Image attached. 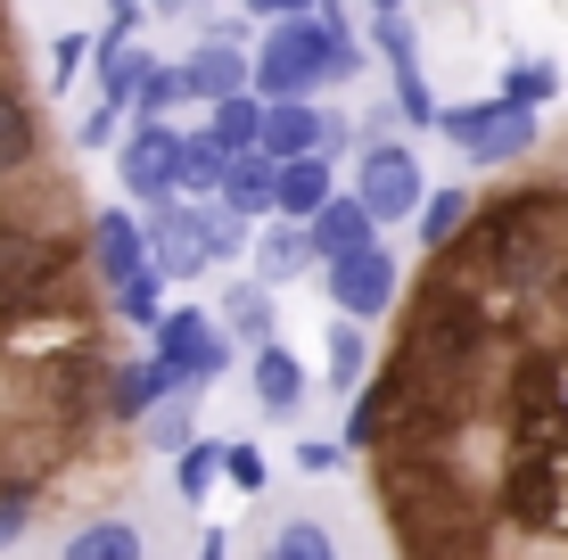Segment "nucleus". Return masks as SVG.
Segmentation results:
<instances>
[{
  "label": "nucleus",
  "mask_w": 568,
  "mask_h": 560,
  "mask_svg": "<svg viewBox=\"0 0 568 560\" xmlns=\"http://www.w3.org/2000/svg\"><path fill=\"white\" fill-rule=\"evenodd\" d=\"M115 173L141 206L182 198V132L173 124H132V141H115Z\"/></svg>",
  "instance_id": "7"
},
{
  "label": "nucleus",
  "mask_w": 568,
  "mask_h": 560,
  "mask_svg": "<svg viewBox=\"0 0 568 560\" xmlns=\"http://www.w3.org/2000/svg\"><path fill=\"white\" fill-rule=\"evenodd\" d=\"M305 264H322V256H313V231L288 223V215H272V223L256 231V281L281 288V281H297Z\"/></svg>",
  "instance_id": "17"
},
{
  "label": "nucleus",
  "mask_w": 568,
  "mask_h": 560,
  "mask_svg": "<svg viewBox=\"0 0 568 560\" xmlns=\"http://www.w3.org/2000/svg\"><path fill=\"white\" fill-rule=\"evenodd\" d=\"M223 470H231V446H214V437H199L190 454H173V487H182V503H206Z\"/></svg>",
  "instance_id": "25"
},
{
  "label": "nucleus",
  "mask_w": 568,
  "mask_h": 560,
  "mask_svg": "<svg viewBox=\"0 0 568 560\" xmlns=\"http://www.w3.org/2000/svg\"><path fill=\"white\" fill-rule=\"evenodd\" d=\"M272 560H281V552H272Z\"/></svg>",
  "instance_id": "41"
},
{
  "label": "nucleus",
  "mask_w": 568,
  "mask_h": 560,
  "mask_svg": "<svg viewBox=\"0 0 568 560\" xmlns=\"http://www.w3.org/2000/svg\"><path fill=\"white\" fill-rule=\"evenodd\" d=\"M437 132L462 149L469 165H511L527 157V149L544 141V124H536V108H511V100H478V108H445L437 115Z\"/></svg>",
  "instance_id": "5"
},
{
  "label": "nucleus",
  "mask_w": 568,
  "mask_h": 560,
  "mask_svg": "<svg viewBox=\"0 0 568 560\" xmlns=\"http://www.w3.org/2000/svg\"><path fill=\"white\" fill-rule=\"evenodd\" d=\"M115 132H124V108H108V100H100V108L83 115V132H74V141H83V149H108Z\"/></svg>",
  "instance_id": "35"
},
{
  "label": "nucleus",
  "mask_w": 568,
  "mask_h": 560,
  "mask_svg": "<svg viewBox=\"0 0 568 560\" xmlns=\"http://www.w3.org/2000/svg\"><path fill=\"white\" fill-rule=\"evenodd\" d=\"M247 9H256V17H272V26H281V17H313V9H322V0H247Z\"/></svg>",
  "instance_id": "37"
},
{
  "label": "nucleus",
  "mask_w": 568,
  "mask_h": 560,
  "mask_svg": "<svg viewBox=\"0 0 568 560\" xmlns=\"http://www.w3.org/2000/svg\"><path fill=\"white\" fill-rule=\"evenodd\" d=\"M355 198H363L379 223L420 215V206H428V182H420L413 149H404V141H371L363 157H355Z\"/></svg>",
  "instance_id": "6"
},
{
  "label": "nucleus",
  "mask_w": 568,
  "mask_h": 560,
  "mask_svg": "<svg viewBox=\"0 0 568 560\" xmlns=\"http://www.w3.org/2000/svg\"><path fill=\"white\" fill-rule=\"evenodd\" d=\"M190 100V83H182V67H165V58H156V67L141 74V100H132V115H141V124H173V108Z\"/></svg>",
  "instance_id": "26"
},
{
  "label": "nucleus",
  "mask_w": 568,
  "mask_h": 560,
  "mask_svg": "<svg viewBox=\"0 0 568 560\" xmlns=\"http://www.w3.org/2000/svg\"><path fill=\"white\" fill-rule=\"evenodd\" d=\"M83 58H91V42H83V33H58V42H50V91H67Z\"/></svg>",
  "instance_id": "32"
},
{
  "label": "nucleus",
  "mask_w": 568,
  "mask_h": 560,
  "mask_svg": "<svg viewBox=\"0 0 568 560\" xmlns=\"http://www.w3.org/2000/svg\"><path fill=\"white\" fill-rule=\"evenodd\" d=\"M264 478H272V470H264V454L240 437V446H231V487H240V495H264Z\"/></svg>",
  "instance_id": "33"
},
{
  "label": "nucleus",
  "mask_w": 568,
  "mask_h": 560,
  "mask_svg": "<svg viewBox=\"0 0 568 560\" xmlns=\"http://www.w3.org/2000/svg\"><path fill=\"white\" fill-rule=\"evenodd\" d=\"M231 157L214 149V132H182V198H223Z\"/></svg>",
  "instance_id": "23"
},
{
  "label": "nucleus",
  "mask_w": 568,
  "mask_h": 560,
  "mask_svg": "<svg viewBox=\"0 0 568 560\" xmlns=\"http://www.w3.org/2000/svg\"><path fill=\"white\" fill-rule=\"evenodd\" d=\"M379 50H387V74H396V108L413 115V124H437V100H428V83H420V50H413V26H404V9L396 17H379Z\"/></svg>",
  "instance_id": "14"
},
{
  "label": "nucleus",
  "mask_w": 568,
  "mask_h": 560,
  "mask_svg": "<svg viewBox=\"0 0 568 560\" xmlns=\"http://www.w3.org/2000/svg\"><path fill=\"white\" fill-rule=\"evenodd\" d=\"M264 157L297 165V157H329V115L313 100H272L264 108Z\"/></svg>",
  "instance_id": "12"
},
{
  "label": "nucleus",
  "mask_w": 568,
  "mask_h": 560,
  "mask_svg": "<svg viewBox=\"0 0 568 560\" xmlns=\"http://www.w3.org/2000/svg\"><path fill=\"white\" fill-rule=\"evenodd\" d=\"M363 50L329 17H281L256 42V100H313L322 83H355Z\"/></svg>",
  "instance_id": "3"
},
{
  "label": "nucleus",
  "mask_w": 568,
  "mask_h": 560,
  "mask_svg": "<svg viewBox=\"0 0 568 560\" xmlns=\"http://www.w3.org/2000/svg\"><path fill=\"white\" fill-rule=\"evenodd\" d=\"M264 108H272V100H256V91H240V100H223V108L206 115L214 149H223V157H256V149H264Z\"/></svg>",
  "instance_id": "20"
},
{
  "label": "nucleus",
  "mask_w": 568,
  "mask_h": 560,
  "mask_svg": "<svg viewBox=\"0 0 568 560\" xmlns=\"http://www.w3.org/2000/svg\"><path fill=\"white\" fill-rule=\"evenodd\" d=\"M560 91V67H544V58H519L511 74H503V91L495 100H511V108H536V100H552Z\"/></svg>",
  "instance_id": "28"
},
{
  "label": "nucleus",
  "mask_w": 568,
  "mask_h": 560,
  "mask_svg": "<svg viewBox=\"0 0 568 560\" xmlns=\"http://www.w3.org/2000/svg\"><path fill=\"white\" fill-rule=\"evenodd\" d=\"M329 198H338V173H329V157H297V165H281V190H272V215H288V223H313Z\"/></svg>",
  "instance_id": "16"
},
{
  "label": "nucleus",
  "mask_w": 568,
  "mask_h": 560,
  "mask_svg": "<svg viewBox=\"0 0 568 560\" xmlns=\"http://www.w3.org/2000/svg\"><path fill=\"white\" fill-rule=\"evenodd\" d=\"M100 206L83 198L50 108L26 83V33L0 0V503L42 519L132 478L115 413L124 346L115 288L91 256Z\"/></svg>",
  "instance_id": "2"
},
{
  "label": "nucleus",
  "mask_w": 568,
  "mask_h": 560,
  "mask_svg": "<svg viewBox=\"0 0 568 560\" xmlns=\"http://www.w3.org/2000/svg\"><path fill=\"white\" fill-rule=\"evenodd\" d=\"M141 552H149V536L132 528V519H115V511L83 519V528L67 536V560H141Z\"/></svg>",
  "instance_id": "19"
},
{
  "label": "nucleus",
  "mask_w": 568,
  "mask_h": 560,
  "mask_svg": "<svg viewBox=\"0 0 568 560\" xmlns=\"http://www.w3.org/2000/svg\"><path fill=\"white\" fill-rule=\"evenodd\" d=\"M297 470H313V478H322V470H338V446H322V437H305V446H297Z\"/></svg>",
  "instance_id": "36"
},
{
  "label": "nucleus",
  "mask_w": 568,
  "mask_h": 560,
  "mask_svg": "<svg viewBox=\"0 0 568 560\" xmlns=\"http://www.w3.org/2000/svg\"><path fill=\"white\" fill-rule=\"evenodd\" d=\"M305 231H313V256H322V264L329 256H355V247H379V215H371L355 190H338V198H329Z\"/></svg>",
  "instance_id": "15"
},
{
  "label": "nucleus",
  "mask_w": 568,
  "mask_h": 560,
  "mask_svg": "<svg viewBox=\"0 0 568 560\" xmlns=\"http://www.w3.org/2000/svg\"><path fill=\"white\" fill-rule=\"evenodd\" d=\"M182 83H190V100L223 108V100H240V91H256V58L231 42V33H206V42L182 58Z\"/></svg>",
  "instance_id": "10"
},
{
  "label": "nucleus",
  "mask_w": 568,
  "mask_h": 560,
  "mask_svg": "<svg viewBox=\"0 0 568 560\" xmlns=\"http://www.w3.org/2000/svg\"><path fill=\"white\" fill-rule=\"evenodd\" d=\"M91 256H100V281L124 297L132 281H149L156 273V256H149V223H132L124 206H100V231H91Z\"/></svg>",
  "instance_id": "11"
},
{
  "label": "nucleus",
  "mask_w": 568,
  "mask_h": 560,
  "mask_svg": "<svg viewBox=\"0 0 568 560\" xmlns=\"http://www.w3.org/2000/svg\"><path fill=\"white\" fill-rule=\"evenodd\" d=\"M149 9H165V17H182V9H199V0H149Z\"/></svg>",
  "instance_id": "39"
},
{
  "label": "nucleus",
  "mask_w": 568,
  "mask_h": 560,
  "mask_svg": "<svg viewBox=\"0 0 568 560\" xmlns=\"http://www.w3.org/2000/svg\"><path fill=\"white\" fill-rule=\"evenodd\" d=\"M322 338H329V388L355 404V396L371 388V379H363V371H371V338H363V322H355V314H338Z\"/></svg>",
  "instance_id": "21"
},
{
  "label": "nucleus",
  "mask_w": 568,
  "mask_h": 560,
  "mask_svg": "<svg viewBox=\"0 0 568 560\" xmlns=\"http://www.w3.org/2000/svg\"><path fill=\"white\" fill-rule=\"evenodd\" d=\"M156 446H165V454H190V446H199V437H190V396H173L165 413H156Z\"/></svg>",
  "instance_id": "31"
},
{
  "label": "nucleus",
  "mask_w": 568,
  "mask_h": 560,
  "mask_svg": "<svg viewBox=\"0 0 568 560\" xmlns=\"http://www.w3.org/2000/svg\"><path fill=\"white\" fill-rule=\"evenodd\" d=\"M272 552H281V560H338V552H329V528H322V519H288Z\"/></svg>",
  "instance_id": "30"
},
{
  "label": "nucleus",
  "mask_w": 568,
  "mask_h": 560,
  "mask_svg": "<svg viewBox=\"0 0 568 560\" xmlns=\"http://www.w3.org/2000/svg\"><path fill=\"white\" fill-rule=\"evenodd\" d=\"M371 9H379V17H396V9H404V0H371Z\"/></svg>",
  "instance_id": "40"
},
{
  "label": "nucleus",
  "mask_w": 568,
  "mask_h": 560,
  "mask_svg": "<svg viewBox=\"0 0 568 560\" xmlns=\"http://www.w3.org/2000/svg\"><path fill=\"white\" fill-rule=\"evenodd\" d=\"M156 371H165V388L173 396H199L223 379V363H231V338H223V322L199 314V305H173L165 322H156Z\"/></svg>",
  "instance_id": "4"
},
{
  "label": "nucleus",
  "mask_w": 568,
  "mask_h": 560,
  "mask_svg": "<svg viewBox=\"0 0 568 560\" xmlns=\"http://www.w3.org/2000/svg\"><path fill=\"white\" fill-rule=\"evenodd\" d=\"M206 247H214V264H240V256H256V231H247V215L206 198Z\"/></svg>",
  "instance_id": "27"
},
{
  "label": "nucleus",
  "mask_w": 568,
  "mask_h": 560,
  "mask_svg": "<svg viewBox=\"0 0 568 560\" xmlns=\"http://www.w3.org/2000/svg\"><path fill=\"white\" fill-rule=\"evenodd\" d=\"M247 388H256L264 420H281V429H297V413H305V363L288 355L281 338H272V346H256V363H247Z\"/></svg>",
  "instance_id": "13"
},
{
  "label": "nucleus",
  "mask_w": 568,
  "mask_h": 560,
  "mask_svg": "<svg viewBox=\"0 0 568 560\" xmlns=\"http://www.w3.org/2000/svg\"><path fill=\"white\" fill-rule=\"evenodd\" d=\"M478 215V198H469V190H428V206H420V256H437L445 240H462V223Z\"/></svg>",
  "instance_id": "24"
},
{
  "label": "nucleus",
  "mask_w": 568,
  "mask_h": 560,
  "mask_svg": "<svg viewBox=\"0 0 568 560\" xmlns=\"http://www.w3.org/2000/svg\"><path fill=\"white\" fill-rule=\"evenodd\" d=\"M149 256H156V273H165V281H199L206 264H214V247H206V206H190V198L149 206Z\"/></svg>",
  "instance_id": "9"
},
{
  "label": "nucleus",
  "mask_w": 568,
  "mask_h": 560,
  "mask_svg": "<svg viewBox=\"0 0 568 560\" xmlns=\"http://www.w3.org/2000/svg\"><path fill=\"white\" fill-rule=\"evenodd\" d=\"M33 528H42V511H33V503H0V552H17Z\"/></svg>",
  "instance_id": "34"
},
{
  "label": "nucleus",
  "mask_w": 568,
  "mask_h": 560,
  "mask_svg": "<svg viewBox=\"0 0 568 560\" xmlns=\"http://www.w3.org/2000/svg\"><path fill=\"white\" fill-rule=\"evenodd\" d=\"M156 67V58L149 50H124V58H108V67H100V100L108 108H132V100H141V74Z\"/></svg>",
  "instance_id": "29"
},
{
  "label": "nucleus",
  "mask_w": 568,
  "mask_h": 560,
  "mask_svg": "<svg viewBox=\"0 0 568 560\" xmlns=\"http://www.w3.org/2000/svg\"><path fill=\"white\" fill-rule=\"evenodd\" d=\"M272 190H281V165L256 149V157H231V182H223V198H214V206H231V215L256 223V215H272Z\"/></svg>",
  "instance_id": "22"
},
{
  "label": "nucleus",
  "mask_w": 568,
  "mask_h": 560,
  "mask_svg": "<svg viewBox=\"0 0 568 560\" xmlns=\"http://www.w3.org/2000/svg\"><path fill=\"white\" fill-rule=\"evenodd\" d=\"M346 446L404 560H568V165L428 256Z\"/></svg>",
  "instance_id": "1"
},
{
  "label": "nucleus",
  "mask_w": 568,
  "mask_h": 560,
  "mask_svg": "<svg viewBox=\"0 0 568 560\" xmlns=\"http://www.w3.org/2000/svg\"><path fill=\"white\" fill-rule=\"evenodd\" d=\"M214 322H223L231 338H247V346H272V281H231L223 305H214Z\"/></svg>",
  "instance_id": "18"
},
{
  "label": "nucleus",
  "mask_w": 568,
  "mask_h": 560,
  "mask_svg": "<svg viewBox=\"0 0 568 560\" xmlns=\"http://www.w3.org/2000/svg\"><path fill=\"white\" fill-rule=\"evenodd\" d=\"M199 560H231V536H206V544H199Z\"/></svg>",
  "instance_id": "38"
},
{
  "label": "nucleus",
  "mask_w": 568,
  "mask_h": 560,
  "mask_svg": "<svg viewBox=\"0 0 568 560\" xmlns=\"http://www.w3.org/2000/svg\"><path fill=\"white\" fill-rule=\"evenodd\" d=\"M322 288H329V305H338V314L379 322L387 305H396V256H387V247H355V256H329V264H322Z\"/></svg>",
  "instance_id": "8"
}]
</instances>
